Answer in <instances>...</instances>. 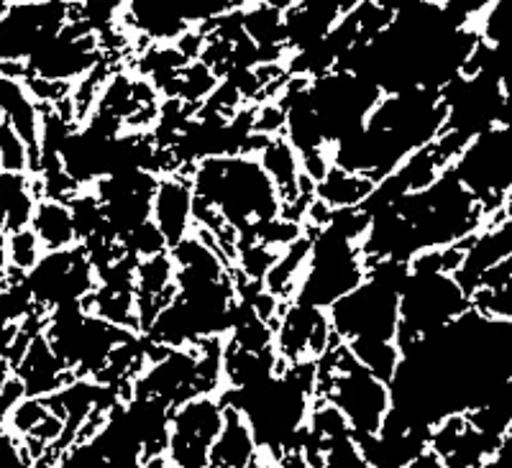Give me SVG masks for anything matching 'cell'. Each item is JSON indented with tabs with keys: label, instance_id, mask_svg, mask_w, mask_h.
Masks as SVG:
<instances>
[{
	"label": "cell",
	"instance_id": "cell-1",
	"mask_svg": "<svg viewBox=\"0 0 512 468\" xmlns=\"http://www.w3.org/2000/svg\"><path fill=\"white\" fill-rule=\"evenodd\" d=\"M192 187L195 197L216 208L239 238L282 218V197L259 156L203 159L192 172Z\"/></svg>",
	"mask_w": 512,
	"mask_h": 468
},
{
	"label": "cell",
	"instance_id": "cell-2",
	"mask_svg": "<svg viewBox=\"0 0 512 468\" xmlns=\"http://www.w3.org/2000/svg\"><path fill=\"white\" fill-rule=\"evenodd\" d=\"M392 210L415 228L425 251L459 246L487 228L482 203L461 185L454 169H448L428 190L405 195Z\"/></svg>",
	"mask_w": 512,
	"mask_h": 468
},
{
	"label": "cell",
	"instance_id": "cell-3",
	"mask_svg": "<svg viewBox=\"0 0 512 468\" xmlns=\"http://www.w3.org/2000/svg\"><path fill=\"white\" fill-rule=\"evenodd\" d=\"M315 397L344 412L356 438L377 435L392 410L390 384L361 366L351 348L341 341L318 361Z\"/></svg>",
	"mask_w": 512,
	"mask_h": 468
},
{
	"label": "cell",
	"instance_id": "cell-4",
	"mask_svg": "<svg viewBox=\"0 0 512 468\" xmlns=\"http://www.w3.org/2000/svg\"><path fill=\"white\" fill-rule=\"evenodd\" d=\"M44 336L77 379L95 382L108 369L113 353L139 333L98 318L85 305H64L52 310Z\"/></svg>",
	"mask_w": 512,
	"mask_h": 468
},
{
	"label": "cell",
	"instance_id": "cell-5",
	"mask_svg": "<svg viewBox=\"0 0 512 468\" xmlns=\"http://www.w3.org/2000/svg\"><path fill=\"white\" fill-rule=\"evenodd\" d=\"M474 310L472 297L466 295L459 279L451 274H415L400 292V330L397 348L408 353L423 338L448 328L466 312Z\"/></svg>",
	"mask_w": 512,
	"mask_h": 468
},
{
	"label": "cell",
	"instance_id": "cell-6",
	"mask_svg": "<svg viewBox=\"0 0 512 468\" xmlns=\"http://www.w3.org/2000/svg\"><path fill=\"white\" fill-rule=\"evenodd\" d=\"M313 233V254L295 302L328 312L367 282V261L359 243L333 226Z\"/></svg>",
	"mask_w": 512,
	"mask_h": 468
},
{
	"label": "cell",
	"instance_id": "cell-7",
	"mask_svg": "<svg viewBox=\"0 0 512 468\" xmlns=\"http://www.w3.org/2000/svg\"><path fill=\"white\" fill-rule=\"evenodd\" d=\"M382 98V87L354 72L336 70L310 82V103L331 146L364 131Z\"/></svg>",
	"mask_w": 512,
	"mask_h": 468
},
{
	"label": "cell",
	"instance_id": "cell-8",
	"mask_svg": "<svg viewBox=\"0 0 512 468\" xmlns=\"http://www.w3.org/2000/svg\"><path fill=\"white\" fill-rule=\"evenodd\" d=\"M451 169L461 185L482 203L489 223L502 213V203L512 190V126L500 123L479 133Z\"/></svg>",
	"mask_w": 512,
	"mask_h": 468
},
{
	"label": "cell",
	"instance_id": "cell-9",
	"mask_svg": "<svg viewBox=\"0 0 512 468\" xmlns=\"http://www.w3.org/2000/svg\"><path fill=\"white\" fill-rule=\"evenodd\" d=\"M333 333L341 343L397 341L400 330V289L382 279L367 277L349 297L328 310Z\"/></svg>",
	"mask_w": 512,
	"mask_h": 468
},
{
	"label": "cell",
	"instance_id": "cell-10",
	"mask_svg": "<svg viewBox=\"0 0 512 468\" xmlns=\"http://www.w3.org/2000/svg\"><path fill=\"white\" fill-rule=\"evenodd\" d=\"M226 425V405L218 397H198L172 410L167 461L175 468H210L213 448Z\"/></svg>",
	"mask_w": 512,
	"mask_h": 468
},
{
	"label": "cell",
	"instance_id": "cell-11",
	"mask_svg": "<svg viewBox=\"0 0 512 468\" xmlns=\"http://www.w3.org/2000/svg\"><path fill=\"white\" fill-rule=\"evenodd\" d=\"M29 287L44 310L82 305L100 289L98 269L85 246L44 254L29 274Z\"/></svg>",
	"mask_w": 512,
	"mask_h": 468
},
{
	"label": "cell",
	"instance_id": "cell-12",
	"mask_svg": "<svg viewBox=\"0 0 512 468\" xmlns=\"http://www.w3.org/2000/svg\"><path fill=\"white\" fill-rule=\"evenodd\" d=\"M70 24V3H3L0 62H26Z\"/></svg>",
	"mask_w": 512,
	"mask_h": 468
},
{
	"label": "cell",
	"instance_id": "cell-13",
	"mask_svg": "<svg viewBox=\"0 0 512 468\" xmlns=\"http://www.w3.org/2000/svg\"><path fill=\"white\" fill-rule=\"evenodd\" d=\"M157 174L144 169H126L113 177H105L93 187L105 208V220L113 238L123 241L154 215V197L159 190Z\"/></svg>",
	"mask_w": 512,
	"mask_h": 468
},
{
	"label": "cell",
	"instance_id": "cell-14",
	"mask_svg": "<svg viewBox=\"0 0 512 468\" xmlns=\"http://www.w3.org/2000/svg\"><path fill=\"white\" fill-rule=\"evenodd\" d=\"M338 343L326 310L285 302L274 330V346L287 364L320 361Z\"/></svg>",
	"mask_w": 512,
	"mask_h": 468
},
{
	"label": "cell",
	"instance_id": "cell-15",
	"mask_svg": "<svg viewBox=\"0 0 512 468\" xmlns=\"http://www.w3.org/2000/svg\"><path fill=\"white\" fill-rule=\"evenodd\" d=\"M431 451L446 468H487L500 456L502 445L479 433L466 415H454L433 428Z\"/></svg>",
	"mask_w": 512,
	"mask_h": 468
},
{
	"label": "cell",
	"instance_id": "cell-16",
	"mask_svg": "<svg viewBox=\"0 0 512 468\" xmlns=\"http://www.w3.org/2000/svg\"><path fill=\"white\" fill-rule=\"evenodd\" d=\"M356 440L372 468H410L431 451V433L410 428L392 410L377 435Z\"/></svg>",
	"mask_w": 512,
	"mask_h": 468
},
{
	"label": "cell",
	"instance_id": "cell-17",
	"mask_svg": "<svg viewBox=\"0 0 512 468\" xmlns=\"http://www.w3.org/2000/svg\"><path fill=\"white\" fill-rule=\"evenodd\" d=\"M152 220L167 236L169 249L180 246L195 231V187L187 174H169L159 180Z\"/></svg>",
	"mask_w": 512,
	"mask_h": 468
},
{
	"label": "cell",
	"instance_id": "cell-18",
	"mask_svg": "<svg viewBox=\"0 0 512 468\" xmlns=\"http://www.w3.org/2000/svg\"><path fill=\"white\" fill-rule=\"evenodd\" d=\"M13 374L24 382L26 394L31 399H49L62 392L64 387H70L72 382H77L75 371L59 359L44 333L34 338L24 361L13 369Z\"/></svg>",
	"mask_w": 512,
	"mask_h": 468
},
{
	"label": "cell",
	"instance_id": "cell-19",
	"mask_svg": "<svg viewBox=\"0 0 512 468\" xmlns=\"http://www.w3.org/2000/svg\"><path fill=\"white\" fill-rule=\"evenodd\" d=\"M0 116L26 141L34 156V177L41 172V105L31 98L24 80L0 77Z\"/></svg>",
	"mask_w": 512,
	"mask_h": 468
},
{
	"label": "cell",
	"instance_id": "cell-20",
	"mask_svg": "<svg viewBox=\"0 0 512 468\" xmlns=\"http://www.w3.org/2000/svg\"><path fill=\"white\" fill-rule=\"evenodd\" d=\"M512 256V223L502 226H489L479 231L466 246V259L461 272L456 274L459 284L469 297L474 295L482 284L484 274H489L495 266Z\"/></svg>",
	"mask_w": 512,
	"mask_h": 468
},
{
	"label": "cell",
	"instance_id": "cell-21",
	"mask_svg": "<svg viewBox=\"0 0 512 468\" xmlns=\"http://www.w3.org/2000/svg\"><path fill=\"white\" fill-rule=\"evenodd\" d=\"M262 451L254 438V430L246 417L233 407H226V425L213 448L210 466L221 468H251L256 461H262Z\"/></svg>",
	"mask_w": 512,
	"mask_h": 468
},
{
	"label": "cell",
	"instance_id": "cell-22",
	"mask_svg": "<svg viewBox=\"0 0 512 468\" xmlns=\"http://www.w3.org/2000/svg\"><path fill=\"white\" fill-rule=\"evenodd\" d=\"M31 231L39 238L44 254H54V251H67L80 246L75 231V218H72L70 205L54 203V200H39L34 213V223Z\"/></svg>",
	"mask_w": 512,
	"mask_h": 468
},
{
	"label": "cell",
	"instance_id": "cell-23",
	"mask_svg": "<svg viewBox=\"0 0 512 468\" xmlns=\"http://www.w3.org/2000/svg\"><path fill=\"white\" fill-rule=\"evenodd\" d=\"M0 187H3V236L31 228L39 205L31 174L0 172Z\"/></svg>",
	"mask_w": 512,
	"mask_h": 468
},
{
	"label": "cell",
	"instance_id": "cell-24",
	"mask_svg": "<svg viewBox=\"0 0 512 468\" xmlns=\"http://www.w3.org/2000/svg\"><path fill=\"white\" fill-rule=\"evenodd\" d=\"M374 190H377V182L369 180V177L333 167L326 180L315 187V197L331 210H351L367 203Z\"/></svg>",
	"mask_w": 512,
	"mask_h": 468
},
{
	"label": "cell",
	"instance_id": "cell-25",
	"mask_svg": "<svg viewBox=\"0 0 512 468\" xmlns=\"http://www.w3.org/2000/svg\"><path fill=\"white\" fill-rule=\"evenodd\" d=\"M346 346L351 348V353L359 359L361 366H367L382 382L392 384V379H395L397 369L402 364V353L395 341H372V338H364V341L346 343Z\"/></svg>",
	"mask_w": 512,
	"mask_h": 468
},
{
	"label": "cell",
	"instance_id": "cell-26",
	"mask_svg": "<svg viewBox=\"0 0 512 468\" xmlns=\"http://www.w3.org/2000/svg\"><path fill=\"white\" fill-rule=\"evenodd\" d=\"M3 254H6L3 256V264H11L21 269V272L31 274L41 261V256H44V249H41L36 233L26 228V231L3 236Z\"/></svg>",
	"mask_w": 512,
	"mask_h": 468
},
{
	"label": "cell",
	"instance_id": "cell-27",
	"mask_svg": "<svg viewBox=\"0 0 512 468\" xmlns=\"http://www.w3.org/2000/svg\"><path fill=\"white\" fill-rule=\"evenodd\" d=\"M0 169L6 174H31L34 156L26 141L11 126L0 123Z\"/></svg>",
	"mask_w": 512,
	"mask_h": 468
},
{
	"label": "cell",
	"instance_id": "cell-28",
	"mask_svg": "<svg viewBox=\"0 0 512 468\" xmlns=\"http://www.w3.org/2000/svg\"><path fill=\"white\" fill-rule=\"evenodd\" d=\"M121 243L126 246L128 256H134L136 261L157 259V256L172 254L167 236H164L162 228H159L154 220H149V223H144L141 228H136L134 233H128Z\"/></svg>",
	"mask_w": 512,
	"mask_h": 468
},
{
	"label": "cell",
	"instance_id": "cell-29",
	"mask_svg": "<svg viewBox=\"0 0 512 468\" xmlns=\"http://www.w3.org/2000/svg\"><path fill=\"white\" fill-rule=\"evenodd\" d=\"M320 468H372L359 448L356 435H344L320 448Z\"/></svg>",
	"mask_w": 512,
	"mask_h": 468
},
{
	"label": "cell",
	"instance_id": "cell-30",
	"mask_svg": "<svg viewBox=\"0 0 512 468\" xmlns=\"http://www.w3.org/2000/svg\"><path fill=\"white\" fill-rule=\"evenodd\" d=\"M474 310L484 318L512 323V284L497 289H477L472 295Z\"/></svg>",
	"mask_w": 512,
	"mask_h": 468
},
{
	"label": "cell",
	"instance_id": "cell-31",
	"mask_svg": "<svg viewBox=\"0 0 512 468\" xmlns=\"http://www.w3.org/2000/svg\"><path fill=\"white\" fill-rule=\"evenodd\" d=\"M24 399H29V394H26L24 382H21L16 374L0 376V415H3V422L13 415V410H16Z\"/></svg>",
	"mask_w": 512,
	"mask_h": 468
},
{
	"label": "cell",
	"instance_id": "cell-32",
	"mask_svg": "<svg viewBox=\"0 0 512 468\" xmlns=\"http://www.w3.org/2000/svg\"><path fill=\"white\" fill-rule=\"evenodd\" d=\"M410 468H446V463H443L441 458L436 456V453L428 451L423 458H420L418 463H413V466H410Z\"/></svg>",
	"mask_w": 512,
	"mask_h": 468
}]
</instances>
